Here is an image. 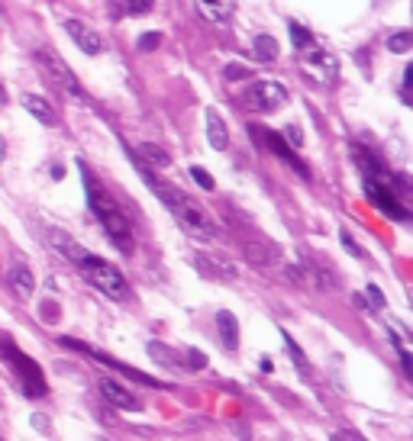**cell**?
Returning a JSON list of instances; mask_svg holds the SVG:
<instances>
[{"label":"cell","mask_w":413,"mask_h":441,"mask_svg":"<svg viewBox=\"0 0 413 441\" xmlns=\"http://www.w3.org/2000/svg\"><path fill=\"white\" fill-rule=\"evenodd\" d=\"M36 61H39V68H43V75L49 77L59 91H65L71 100H78V103H87V91L78 84V77L71 75V68L65 65V61L55 55V52H49V49H36Z\"/></svg>","instance_id":"8992f818"},{"label":"cell","mask_w":413,"mask_h":441,"mask_svg":"<svg viewBox=\"0 0 413 441\" xmlns=\"http://www.w3.org/2000/svg\"><path fill=\"white\" fill-rule=\"evenodd\" d=\"M117 3L126 10V13H145V10L152 7V0H117Z\"/></svg>","instance_id":"cb8c5ba5"},{"label":"cell","mask_w":413,"mask_h":441,"mask_svg":"<svg viewBox=\"0 0 413 441\" xmlns=\"http://www.w3.org/2000/svg\"><path fill=\"white\" fill-rule=\"evenodd\" d=\"M287 29H291V42H294V49H297V52H300V49H310V45H313V36L307 33L304 26L291 23V26H287Z\"/></svg>","instance_id":"603a6c76"},{"label":"cell","mask_w":413,"mask_h":441,"mask_svg":"<svg viewBox=\"0 0 413 441\" xmlns=\"http://www.w3.org/2000/svg\"><path fill=\"white\" fill-rule=\"evenodd\" d=\"M287 103V87L278 81H255L239 94V107L249 113H275Z\"/></svg>","instance_id":"5b68a950"},{"label":"cell","mask_w":413,"mask_h":441,"mask_svg":"<svg viewBox=\"0 0 413 441\" xmlns=\"http://www.w3.org/2000/svg\"><path fill=\"white\" fill-rule=\"evenodd\" d=\"M197 7L213 23H226L229 13H233V0H197Z\"/></svg>","instance_id":"ac0fdd59"},{"label":"cell","mask_w":413,"mask_h":441,"mask_svg":"<svg viewBox=\"0 0 413 441\" xmlns=\"http://www.w3.org/2000/svg\"><path fill=\"white\" fill-rule=\"evenodd\" d=\"M0 100H3V84H0Z\"/></svg>","instance_id":"836d02e7"},{"label":"cell","mask_w":413,"mask_h":441,"mask_svg":"<svg viewBox=\"0 0 413 441\" xmlns=\"http://www.w3.org/2000/svg\"><path fill=\"white\" fill-rule=\"evenodd\" d=\"M23 110L29 113L33 119H39L43 126H55V110H52V103L45 100V97H39V94H26L23 97Z\"/></svg>","instance_id":"2e32d148"},{"label":"cell","mask_w":413,"mask_h":441,"mask_svg":"<svg viewBox=\"0 0 413 441\" xmlns=\"http://www.w3.org/2000/svg\"><path fill=\"white\" fill-rule=\"evenodd\" d=\"M61 345H65V348H75V351H85L87 358H94V361H101V364L113 367V371H119V374H126V377H133V380L145 383V387H165V383H161V380H152V377H145V374H143V371H136V367H126V364H119V361H117V358H110V354H103V351L91 348V345H85V341H75V338H61Z\"/></svg>","instance_id":"ba28073f"},{"label":"cell","mask_w":413,"mask_h":441,"mask_svg":"<svg viewBox=\"0 0 413 441\" xmlns=\"http://www.w3.org/2000/svg\"><path fill=\"white\" fill-rule=\"evenodd\" d=\"M291 139H294V145H300V129L297 126H291Z\"/></svg>","instance_id":"1f68e13d"},{"label":"cell","mask_w":413,"mask_h":441,"mask_svg":"<svg viewBox=\"0 0 413 441\" xmlns=\"http://www.w3.org/2000/svg\"><path fill=\"white\" fill-rule=\"evenodd\" d=\"M410 45H413V33H410V29H397V33L388 36V49L397 52V55L410 52Z\"/></svg>","instance_id":"44dd1931"},{"label":"cell","mask_w":413,"mask_h":441,"mask_svg":"<svg viewBox=\"0 0 413 441\" xmlns=\"http://www.w3.org/2000/svg\"><path fill=\"white\" fill-rule=\"evenodd\" d=\"M191 177H194V181L197 184H201V187H203V190H213V187H217V184H213V177L210 174H207V171H203V167H191Z\"/></svg>","instance_id":"d4e9b609"},{"label":"cell","mask_w":413,"mask_h":441,"mask_svg":"<svg viewBox=\"0 0 413 441\" xmlns=\"http://www.w3.org/2000/svg\"><path fill=\"white\" fill-rule=\"evenodd\" d=\"M0 354H3V361L10 364V371H13V377L20 380V387H23L26 396H43V393H45V380H43V371H39V364H36L33 358H26L23 351H20L17 345L7 338V335H0Z\"/></svg>","instance_id":"277c9868"},{"label":"cell","mask_w":413,"mask_h":441,"mask_svg":"<svg viewBox=\"0 0 413 441\" xmlns=\"http://www.w3.org/2000/svg\"><path fill=\"white\" fill-rule=\"evenodd\" d=\"M368 297H371V306H375V309H378L381 303H384V297H381L378 287H368Z\"/></svg>","instance_id":"4dcf8cb0"},{"label":"cell","mask_w":413,"mask_h":441,"mask_svg":"<svg viewBox=\"0 0 413 441\" xmlns=\"http://www.w3.org/2000/svg\"><path fill=\"white\" fill-rule=\"evenodd\" d=\"M3 155H7V149H3V139H0V161H3Z\"/></svg>","instance_id":"d6a6232c"},{"label":"cell","mask_w":413,"mask_h":441,"mask_svg":"<svg viewBox=\"0 0 413 441\" xmlns=\"http://www.w3.org/2000/svg\"><path fill=\"white\" fill-rule=\"evenodd\" d=\"M203 123H207V142H210V149L226 151V145H229V133H226V123L219 119L217 110H207V113H203Z\"/></svg>","instance_id":"9a60e30c"},{"label":"cell","mask_w":413,"mask_h":441,"mask_svg":"<svg viewBox=\"0 0 413 441\" xmlns=\"http://www.w3.org/2000/svg\"><path fill=\"white\" fill-rule=\"evenodd\" d=\"M339 239H342V245H346V251H349V255H355V258H358V255H362V248H358V245H355V241H352V235H349L346 229H342V232H339Z\"/></svg>","instance_id":"83f0119b"},{"label":"cell","mask_w":413,"mask_h":441,"mask_svg":"<svg viewBox=\"0 0 413 441\" xmlns=\"http://www.w3.org/2000/svg\"><path fill=\"white\" fill-rule=\"evenodd\" d=\"M81 171H85V190H87V203H91V213L97 216V223L103 225L107 239L113 241V245H117L123 255H133L136 239H133V225H129V216L117 207V200H113V197H110L103 187H97V184H94L91 171H87L85 165H81Z\"/></svg>","instance_id":"7a4b0ae2"},{"label":"cell","mask_w":413,"mask_h":441,"mask_svg":"<svg viewBox=\"0 0 413 441\" xmlns=\"http://www.w3.org/2000/svg\"><path fill=\"white\" fill-rule=\"evenodd\" d=\"M217 329H219V338H223V345H226L229 351L239 345V322L236 316L229 313V309H223V313H217Z\"/></svg>","instance_id":"e0dca14e"},{"label":"cell","mask_w":413,"mask_h":441,"mask_svg":"<svg viewBox=\"0 0 413 441\" xmlns=\"http://www.w3.org/2000/svg\"><path fill=\"white\" fill-rule=\"evenodd\" d=\"M78 271H81L85 281L91 283V287H97L103 297H110V300H129V283L117 264H110V261H103V258H97V255L87 251L85 258L78 261Z\"/></svg>","instance_id":"3957f363"},{"label":"cell","mask_w":413,"mask_h":441,"mask_svg":"<svg viewBox=\"0 0 413 441\" xmlns=\"http://www.w3.org/2000/svg\"><path fill=\"white\" fill-rule=\"evenodd\" d=\"M139 171H143L145 184L152 187V193L159 197L161 203H165V209H168L171 216H175V223L184 229L187 235H194V239H213L217 235V223H213V216L207 213V209L201 207L197 200H191L184 190H177L175 184L161 181V177L152 174V167L139 165Z\"/></svg>","instance_id":"6da1fadb"},{"label":"cell","mask_w":413,"mask_h":441,"mask_svg":"<svg viewBox=\"0 0 413 441\" xmlns=\"http://www.w3.org/2000/svg\"><path fill=\"white\" fill-rule=\"evenodd\" d=\"M97 390H101V396L110 403V406L126 409V412H139V409H143V403L136 400L123 383L113 380V377H101V380H97Z\"/></svg>","instance_id":"30bf717a"},{"label":"cell","mask_w":413,"mask_h":441,"mask_svg":"<svg viewBox=\"0 0 413 441\" xmlns=\"http://www.w3.org/2000/svg\"><path fill=\"white\" fill-rule=\"evenodd\" d=\"M300 68H304L313 81L333 84L339 75V59L333 52L320 49V45H310V49H300Z\"/></svg>","instance_id":"52a82bcc"},{"label":"cell","mask_w":413,"mask_h":441,"mask_svg":"<svg viewBox=\"0 0 413 441\" xmlns=\"http://www.w3.org/2000/svg\"><path fill=\"white\" fill-rule=\"evenodd\" d=\"M187 364H191V367H203L207 361H203V354H201V351H194V348H191V351H187Z\"/></svg>","instance_id":"f546056e"},{"label":"cell","mask_w":413,"mask_h":441,"mask_svg":"<svg viewBox=\"0 0 413 441\" xmlns=\"http://www.w3.org/2000/svg\"><path fill=\"white\" fill-rule=\"evenodd\" d=\"M139 158L145 161V167H168L171 158L168 151L159 149V145H152V142H145V145H139Z\"/></svg>","instance_id":"d6986e66"},{"label":"cell","mask_w":413,"mask_h":441,"mask_svg":"<svg viewBox=\"0 0 413 441\" xmlns=\"http://www.w3.org/2000/svg\"><path fill=\"white\" fill-rule=\"evenodd\" d=\"M10 287H13V293H17L20 300H29V297H33L36 277H33V271H29V264L17 261V264L10 267Z\"/></svg>","instance_id":"5bb4252c"},{"label":"cell","mask_w":413,"mask_h":441,"mask_svg":"<svg viewBox=\"0 0 413 441\" xmlns=\"http://www.w3.org/2000/svg\"><path fill=\"white\" fill-rule=\"evenodd\" d=\"M194 264L203 277H213V281H236L239 277V267L219 255H197Z\"/></svg>","instance_id":"8fae6325"},{"label":"cell","mask_w":413,"mask_h":441,"mask_svg":"<svg viewBox=\"0 0 413 441\" xmlns=\"http://www.w3.org/2000/svg\"><path fill=\"white\" fill-rule=\"evenodd\" d=\"M65 33L78 42V49L85 52V55H97V52L103 49L101 36L94 33L91 26H85V23H81V20H65Z\"/></svg>","instance_id":"7c38bea8"},{"label":"cell","mask_w":413,"mask_h":441,"mask_svg":"<svg viewBox=\"0 0 413 441\" xmlns=\"http://www.w3.org/2000/svg\"><path fill=\"white\" fill-rule=\"evenodd\" d=\"M365 193H368V200L375 203V207L381 209V213H388L391 219H410V213H407V207H400L397 203V193L388 187V181H365Z\"/></svg>","instance_id":"9c48e42d"},{"label":"cell","mask_w":413,"mask_h":441,"mask_svg":"<svg viewBox=\"0 0 413 441\" xmlns=\"http://www.w3.org/2000/svg\"><path fill=\"white\" fill-rule=\"evenodd\" d=\"M159 42H161L159 33H145V36H139V49H143V52H152Z\"/></svg>","instance_id":"484cf974"},{"label":"cell","mask_w":413,"mask_h":441,"mask_svg":"<svg viewBox=\"0 0 413 441\" xmlns=\"http://www.w3.org/2000/svg\"><path fill=\"white\" fill-rule=\"evenodd\" d=\"M281 338H284V345H287V351H291V358H294V364H297V371H300V374H310V364H307V358H304V351L297 348V341L291 338V335L287 332H281Z\"/></svg>","instance_id":"7402d4cb"},{"label":"cell","mask_w":413,"mask_h":441,"mask_svg":"<svg viewBox=\"0 0 413 441\" xmlns=\"http://www.w3.org/2000/svg\"><path fill=\"white\" fill-rule=\"evenodd\" d=\"M329 441H365V438L362 435H355V432H349V428H339V432L329 435Z\"/></svg>","instance_id":"4316f807"},{"label":"cell","mask_w":413,"mask_h":441,"mask_svg":"<svg viewBox=\"0 0 413 441\" xmlns=\"http://www.w3.org/2000/svg\"><path fill=\"white\" fill-rule=\"evenodd\" d=\"M261 139H265V145H268L271 151H275V155H278V158H284L287 165L294 167L297 174L300 177H310V171H307V165L300 158H297L294 151H291V145H287V142H281V135H275V133H261Z\"/></svg>","instance_id":"4fadbf2b"},{"label":"cell","mask_w":413,"mask_h":441,"mask_svg":"<svg viewBox=\"0 0 413 441\" xmlns=\"http://www.w3.org/2000/svg\"><path fill=\"white\" fill-rule=\"evenodd\" d=\"M245 75H249V71H245L242 65H229L226 68V81H239V77H245Z\"/></svg>","instance_id":"f1b7e54d"},{"label":"cell","mask_w":413,"mask_h":441,"mask_svg":"<svg viewBox=\"0 0 413 441\" xmlns=\"http://www.w3.org/2000/svg\"><path fill=\"white\" fill-rule=\"evenodd\" d=\"M255 59L259 61H275L278 59V39H275V36H255Z\"/></svg>","instance_id":"ffe728a7"}]
</instances>
